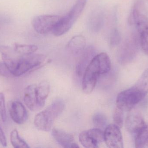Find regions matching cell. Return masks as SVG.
I'll use <instances>...</instances> for the list:
<instances>
[{
    "label": "cell",
    "instance_id": "cell-1",
    "mask_svg": "<svg viewBox=\"0 0 148 148\" xmlns=\"http://www.w3.org/2000/svg\"><path fill=\"white\" fill-rule=\"evenodd\" d=\"M110 69L111 61L106 53H101L95 56L83 76L82 87L83 92L86 94L92 93L100 76L108 73Z\"/></svg>",
    "mask_w": 148,
    "mask_h": 148
},
{
    "label": "cell",
    "instance_id": "cell-2",
    "mask_svg": "<svg viewBox=\"0 0 148 148\" xmlns=\"http://www.w3.org/2000/svg\"><path fill=\"white\" fill-rule=\"evenodd\" d=\"M65 107L63 100H56L46 109L36 116L34 120L35 126L39 130L49 131L55 120L63 112Z\"/></svg>",
    "mask_w": 148,
    "mask_h": 148
},
{
    "label": "cell",
    "instance_id": "cell-3",
    "mask_svg": "<svg viewBox=\"0 0 148 148\" xmlns=\"http://www.w3.org/2000/svg\"><path fill=\"white\" fill-rule=\"evenodd\" d=\"M50 62V60L42 54L35 53L21 56L13 76H19L28 72L40 68Z\"/></svg>",
    "mask_w": 148,
    "mask_h": 148
},
{
    "label": "cell",
    "instance_id": "cell-4",
    "mask_svg": "<svg viewBox=\"0 0 148 148\" xmlns=\"http://www.w3.org/2000/svg\"><path fill=\"white\" fill-rule=\"evenodd\" d=\"M147 95L135 84L132 87L121 92L118 95L116 100V107L123 111H130Z\"/></svg>",
    "mask_w": 148,
    "mask_h": 148
},
{
    "label": "cell",
    "instance_id": "cell-5",
    "mask_svg": "<svg viewBox=\"0 0 148 148\" xmlns=\"http://www.w3.org/2000/svg\"><path fill=\"white\" fill-rule=\"evenodd\" d=\"M61 17L57 15H42L36 17L32 21L33 28L39 34L52 32Z\"/></svg>",
    "mask_w": 148,
    "mask_h": 148
},
{
    "label": "cell",
    "instance_id": "cell-6",
    "mask_svg": "<svg viewBox=\"0 0 148 148\" xmlns=\"http://www.w3.org/2000/svg\"><path fill=\"white\" fill-rule=\"evenodd\" d=\"M79 140L84 147L98 148L104 141V134L101 129L95 128L83 131L79 135Z\"/></svg>",
    "mask_w": 148,
    "mask_h": 148
},
{
    "label": "cell",
    "instance_id": "cell-7",
    "mask_svg": "<svg viewBox=\"0 0 148 148\" xmlns=\"http://www.w3.org/2000/svg\"><path fill=\"white\" fill-rule=\"evenodd\" d=\"M104 134V141L107 147L110 148L123 147V139L120 128L115 124L106 127Z\"/></svg>",
    "mask_w": 148,
    "mask_h": 148
},
{
    "label": "cell",
    "instance_id": "cell-8",
    "mask_svg": "<svg viewBox=\"0 0 148 148\" xmlns=\"http://www.w3.org/2000/svg\"><path fill=\"white\" fill-rule=\"evenodd\" d=\"M138 50L137 39L134 36H131L126 41L120 49L119 61L123 64L130 62L135 57Z\"/></svg>",
    "mask_w": 148,
    "mask_h": 148
},
{
    "label": "cell",
    "instance_id": "cell-9",
    "mask_svg": "<svg viewBox=\"0 0 148 148\" xmlns=\"http://www.w3.org/2000/svg\"><path fill=\"white\" fill-rule=\"evenodd\" d=\"M145 125L141 114L137 111H131L125 121V127L127 131L134 134H136Z\"/></svg>",
    "mask_w": 148,
    "mask_h": 148
},
{
    "label": "cell",
    "instance_id": "cell-10",
    "mask_svg": "<svg viewBox=\"0 0 148 148\" xmlns=\"http://www.w3.org/2000/svg\"><path fill=\"white\" fill-rule=\"evenodd\" d=\"M9 112L11 119L17 124H23L27 119V109L23 104L18 101L12 102L10 107Z\"/></svg>",
    "mask_w": 148,
    "mask_h": 148
},
{
    "label": "cell",
    "instance_id": "cell-11",
    "mask_svg": "<svg viewBox=\"0 0 148 148\" xmlns=\"http://www.w3.org/2000/svg\"><path fill=\"white\" fill-rule=\"evenodd\" d=\"M52 136L57 143L62 147L77 148L79 146L75 142L73 135L58 129H54Z\"/></svg>",
    "mask_w": 148,
    "mask_h": 148
},
{
    "label": "cell",
    "instance_id": "cell-12",
    "mask_svg": "<svg viewBox=\"0 0 148 148\" xmlns=\"http://www.w3.org/2000/svg\"><path fill=\"white\" fill-rule=\"evenodd\" d=\"M23 101L26 106L31 111H36L41 109L38 103L36 94V85H29L24 89Z\"/></svg>",
    "mask_w": 148,
    "mask_h": 148
},
{
    "label": "cell",
    "instance_id": "cell-13",
    "mask_svg": "<svg viewBox=\"0 0 148 148\" xmlns=\"http://www.w3.org/2000/svg\"><path fill=\"white\" fill-rule=\"evenodd\" d=\"M95 49L91 46L85 48L81 53V58L77 65L76 72L78 76L83 75L86 68L95 56Z\"/></svg>",
    "mask_w": 148,
    "mask_h": 148
},
{
    "label": "cell",
    "instance_id": "cell-14",
    "mask_svg": "<svg viewBox=\"0 0 148 148\" xmlns=\"http://www.w3.org/2000/svg\"><path fill=\"white\" fill-rule=\"evenodd\" d=\"M75 22L67 14L61 17L52 31L56 36H60L66 34L72 28Z\"/></svg>",
    "mask_w": 148,
    "mask_h": 148
},
{
    "label": "cell",
    "instance_id": "cell-15",
    "mask_svg": "<svg viewBox=\"0 0 148 148\" xmlns=\"http://www.w3.org/2000/svg\"><path fill=\"white\" fill-rule=\"evenodd\" d=\"M86 40L85 37L82 35H76L70 40L67 47L69 50L74 54H80L85 48Z\"/></svg>",
    "mask_w": 148,
    "mask_h": 148
},
{
    "label": "cell",
    "instance_id": "cell-16",
    "mask_svg": "<svg viewBox=\"0 0 148 148\" xmlns=\"http://www.w3.org/2000/svg\"><path fill=\"white\" fill-rule=\"evenodd\" d=\"M50 92V84L47 81L41 82L38 85H36V94L38 103L41 109L42 108L45 104L46 100Z\"/></svg>",
    "mask_w": 148,
    "mask_h": 148
},
{
    "label": "cell",
    "instance_id": "cell-17",
    "mask_svg": "<svg viewBox=\"0 0 148 148\" xmlns=\"http://www.w3.org/2000/svg\"><path fill=\"white\" fill-rule=\"evenodd\" d=\"M103 22V17L102 13L100 11H95L91 15L89 21V26L91 31L97 32L102 27Z\"/></svg>",
    "mask_w": 148,
    "mask_h": 148
},
{
    "label": "cell",
    "instance_id": "cell-18",
    "mask_svg": "<svg viewBox=\"0 0 148 148\" xmlns=\"http://www.w3.org/2000/svg\"><path fill=\"white\" fill-rule=\"evenodd\" d=\"M135 147L148 148V124H146L136 134Z\"/></svg>",
    "mask_w": 148,
    "mask_h": 148
},
{
    "label": "cell",
    "instance_id": "cell-19",
    "mask_svg": "<svg viewBox=\"0 0 148 148\" xmlns=\"http://www.w3.org/2000/svg\"><path fill=\"white\" fill-rule=\"evenodd\" d=\"M88 0H77L67 14L74 21L78 19L84 10Z\"/></svg>",
    "mask_w": 148,
    "mask_h": 148
},
{
    "label": "cell",
    "instance_id": "cell-20",
    "mask_svg": "<svg viewBox=\"0 0 148 148\" xmlns=\"http://www.w3.org/2000/svg\"><path fill=\"white\" fill-rule=\"evenodd\" d=\"M137 29L140 34V43L142 48L148 55V22Z\"/></svg>",
    "mask_w": 148,
    "mask_h": 148
},
{
    "label": "cell",
    "instance_id": "cell-21",
    "mask_svg": "<svg viewBox=\"0 0 148 148\" xmlns=\"http://www.w3.org/2000/svg\"><path fill=\"white\" fill-rule=\"evenodd\" d=\"M16 53L21 56L26 55L35 53L38 50L37 46L27 44H15L14 47Z\"/></svg>",
    "mask_w": 148,
    "mask_h": 148
},
{
    "label": "cell",
    "instance_id": "cell-22",
    "mask_svg": "<svg viewBox=\"0 0 148 148\" xmlns=\"http://www.w3.org/2000/svg\"><path fill=\"white\" fill-rule=\"evenodd\" d=\"M10 140L12 146L15 148H28L27 143L19 136L18 131L15 129L10 133Z\"/></svg>",
    "mask_w": 148,
    "mask_h": 148
},
{
    "label": "cell",
    "instance_id": "cell-23",
    "mask_svg": "<svg viewBox=\"0 0 148 148\" xmlns=\"http://www.w3.org/2000/svg\"><path fill=\"white\" fill-rule=\"evenodd\" d=\"M92 121L95 127L101 129L107 127V119L104 115L102 113H96L92 118Z\"/></svg>",
    "mask_w": 148,
    "mask_h": 148
},
{
    "label": "cell",
    "instance_id": "cell-24",
    "mask_svg": "<svg viewBox=\"0 0 148 148\" xmlns=\"http://www.w3.org/2000/svg\"><path fill=\"white\" fill-rule=\"evenodd\" d=\"M136 84L148 94V68L143 72Z\"/></svg>",
    "mask_w": 148,
    "mask_h": 148
},
{
    "label": "cell",
    "instance_id": "cell-25",
    "mask_svg": "<svg viewBox=\"0 0 148 148\" xmlns=\"http://www.w3.org/2000/svg\"><path fill=\"white\" fill-rule=\"evenodd\" d=\"M123 112L116 107L113 114V120L115 125L121 128L123 124Z\"/></svg>",
    "mask_w": 148,
    "mask_h": 148
},
{
    "label": "cell",
    "instance_id": "cell-26",
    "mask_svg": "<svg viewBox=\"0 0 148 148\" xmlns=\"http://www.w3.org/2000/svg\"><path fill=\"white\" fill-rule=\"evenodd\" d=\"M0 116L2 121L5 122L7 119V113L5 96L2 93H0Z\"/></svg>",
    "mask_w": 148,
    "mask_h": 148
},
{
    "label": "cell",
    "instance_id": "cell-27",
    "mask_svg": "<svg viewBox=\"0 0 148 148\" xmlns=\"http://www.w3.org/2000/svg\"><path fill=\"white\" fill-rule=\"evenodd\" d=\"M121 41V36L118 30L117 29H114L113 30L110 38V43L112 47L117 46Z\"/></svg>",
    "mask_w": 148,
    "mask_h": 148
},
{
    "label": "cell",
    "instance_id": "cell-28",
    "mask_svg": "<svg viewBox=\"0 0 148 148\" xmlns=\"http://www.w3.org/2000/svg\"><path fill=\"white\" fill-rule=\"evenodd\" d=\"M0 75L5 77L13 76L11 72L9 70L3 62H0Z\"/></svg>",
    "mask_w": 148,
    "mask_h": 148
},
{
    "label": "cell",
    "instance_id": "cell-29",
    "mask_svg": "<svg viewBox=\"0 0 148 148\" xmlns=\"http://www.w3.org/2000/svg\"><path fill=\"white\" fill-rule=\"evenodd\" d=\"M0 142L3 146H4V147L7 146V143L6 137H5L4 133L1 128V127H0Z\"/></svg>",
    "mask_w": 148,
    "mask_h": 148
}]
</instances>
